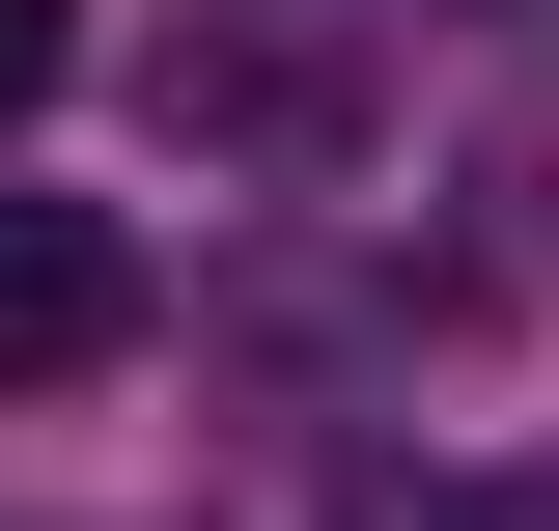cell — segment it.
<instances>
[{"instance_id":"obj_1","label":"cell","mask_w":559,"mask_h":531,"mask_svg":"<svg viewBox=\"0 0 559 531\" xmlns=\"http://www.w3.org/2000/svg\"><path fill=\"white\" fill-rule=\"evenodd\" d=\"M168 140H197V168H336L364 57L308 28V0H168Z\"/></svg>"},{"instance_id":"obj_2","label":"cell","mask_w":559,"mask_h":531,"mask_svg":"<svg viewBox=\"0 0 559 531\" xmlns=\"http://www.w3.org/2000/svg\"><path fill=\"white\" fill-rule=\"evenodd\" d=\"M112 335H140V252H112V224H0V392H84Z\"/></svg>"},{"instance_id":"obj_3","label":"cell","mask_w":559,"mask_h":531,"mask_svg":"<svg viewBox=\"0 0 559 531\" xmlns=\"http://www.w3.org/2000/svg\"><path fill=\"white\" fill-rule=\"evenodd\" d=\"M364 531H559V475H419V504H364Z\"/></svg>"},{"instance_id":"obj_4","label":"cell","mask_w":559,"mask_h":531,"mask_svg":"<svg viewBox=\"0 0 559 531\" xmlns=\"http://www.w3.org/2000/svg\"><path fill=\"white\" fill-rule=\"evenodd\" d=\"M57 57H84V0H0V140L57 113Z\"/></svg>"}]
</instances>
